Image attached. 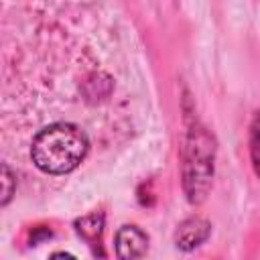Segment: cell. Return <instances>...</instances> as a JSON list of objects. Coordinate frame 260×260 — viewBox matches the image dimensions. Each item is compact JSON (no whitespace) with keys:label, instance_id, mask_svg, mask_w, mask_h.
Here are the masks:
<instances>
[{"label":"cell","instance_id":"cell-1","mask_svg":"<svg viewBox=\"0 0 260 260\" xmlns=\"http://www.w3.org/2000/svg\"><path fill=\"white\" fill-rule=\"evenodd\" d=\"M87 152V136L73 124H51L43 128L30 146L32 162L51 175L73 171Z\"/></svg>","mask_w":260,"mask_h":260},{"label":"cell","instance_id":"cell-2","mask_svg":"<svg viewBox=\"0 0 260 260\" xmlns=\"http://www.w3.org/2000/svg\"><path fill=\"white\" fill-rule=\"evenodd\" d=\"M114 246L120 260H138L148 248V238L136 225H122L116 234Z\"/></svg>","mask_w":260,"mask_h":260},{"label":"cell","instance_id":"cell-3","mask_svg":"<svg viewBox=\"0 0 260 260\" xmlns=\"http://www.w3.org/2000/svg\"><path fill=\"white\" fill-rule=\"evenodd\" d=\"M209 236V223L201 217H189L185 219L177 230V246L183 250L197 248L205 238Z\"/></svg>","mask_w":260,"mask_h":260},{"label":"cell","instance_id":"cell-4","mask_svg":"<svg viewBox=\"0 0 260 260\" xmlns=\"http://www.w3.org/2000/svg\"><path fill=\"white\" fill-rule=\"evenodd\" d=\"M250 152H252V160H254V169L260 177V112L256 114L254 122H252V132H250Z\"/></svg>","mask_w":260,"mask_h":260},{"label":"cell","instance_id":"cell-5","mask_svg":"<svg viewBox=\"0 0 260 260\" xmlns=\"http://www.w3.org/2000/svg\"><path fill=\"white\" fill-rule=\"evenodd\" d=\"M4 179H6V187H4V203H6L10 197V171H8V167H4Z\"/></svg>","mask_w":260,"mask_h":260},{"label":"cell","instance_id":"cell-6","mask_svg":"<svg viewBox=\"0 0 260 260\" xmlns=\"http://www.w3.org/2000/svg\"><path fill=\"white\" fill-rule=\"evenodd\" d=\"M49 260H75V258H73L71 254H65V252H55Z\"/></svg>","mask_w":260,"mask_h":260}]
</instances>
